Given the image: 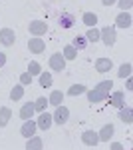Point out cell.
Wrapping results in <instances>:
<instances>
[{"mask_svg": "<svg viewBox=\"0 0 133 150\" xmlns=\"http://www.w3.org/2000/svg\"><path fill=\"white\" fill-rule=\"evenodd\" d=\"M100 40L105 46H113L115 40H117V32H115V26H105L100 30Z\"/></svg>", "mask_w": 133, "mask_h": 150, "instance_id": "cell-1", "label": "cell"}, {"mask_svg": "<svg viewBox=\"0 0 133 150\" xmlns=\"http://www.w3.org/2000/svg\"><path fill=\"white\" fill-rule=\"evenodd\" d=\"M68 118H70V110H68L64 104H58V106H56V112L52 114V120H54L56 124L62 126V124H66V122H68Z\"/></svg>", "mask_w": 133, "mask_h": 150, "instance_id": "cell-2", "label": "cell"}, {"mask_svg": "<svg viewBox=\"0 0 133 150\" xmlns=\"http://www.w3.org/2000/svg\"><path fill=\"white\" fill-rule=\"evenodd\" d=\"M50 68L56 70V72H62L66 68V58L62 56V52H56V54L50 56Z\"/></svg>", "mask_w": 133, "mask_h": 150, "instance_id": "cell-3", "label": "cell"}, {"mask_svg": "<svg viewBox=\"0 0 133 150\" xmlns=\"http://www.w3.org/2000/svg\"><path fill=\"white\" fill-rule=\"evenodd\" d=\"M28 32H32L34 36H42L48 32V24L44 20H32L30 26H28Z\"/></svg>", "mask_w": 133, "mask_h": 150, "instance_id": "cell-4", "label": "cell"}, {"mask_svg": "<svg viewBox=\"0 0 133 150\" xmlns=\"http://www.w3.org/2000/svg\"><path fill=\"white\" fill-rule=\"evenodd\" d=\"M38 130V124H36V120H32V118H28V120H24L22 128H20V134H22L24 138H30V136H34V132Z\"/></svg>", "mask_w": 133, "mask_h": 150, "instance_id": "cell-5", "label": "cell"}, {"mask_svg": "<svg viewBox=\"0 0 133 150\" xmlns=\"http://www.w3.org/2000/svg\"><path fill=\"white\" fill-rule=\"evenodd\" d=\"M16 42V34H14V30L12 28H2L0 30V44H4V46H12Z\"/></svg>", "mask_w": 133, "mask_h": 150, "instance_id": "cell-6", "label": "cell"}, {"mask_svg": "<svg viewBox=\"0 0 133 150\" xmlns=\"http://www.w3.org/2000/svg\"><path fill=\"white\" fill-rule=\"evenodd\" d=\"M88 100L91 104L93 102H101V100H105V98H107V96H109V92H107V90H101V88H93V90H88Z\"/></svg>", "mask_w": 133, "mask_h": 150, "instance_id": "cell-7", "label": "cell"}, {"mask_svg": "<svg viewBox=\"0 0 133 150\" xmlns=\"http://www.w3.org/2000/svg\"><path fill=\"white\" fill-rule=\"evenodd\" d=\"M52 114L50 112H40V116H38V120H36V124H38V128L40 130H48V128H52Z\"/></svg>", "mask_w": 133, "mask_h": 150, "instance_id": "cell-8", "label": "cell"}, {"mask_svg": "<svg viewBox=\"0 0 133 150\" xmlns=\"http://www.w3.org/2000/svg\"><path fill=\"white\" fill-rule=\"evenodd\" d=\"M133 24V18L131 14L127 10H121V14H117V18H115V26H119V28H129Z\"/></svg>", "mask_w": 133, "mask_h": 150, "instance_id": "cell-9", "label": "cell"}, {"mask_svg": "<svg viewBox=\"0 0 133 150\" xmlns=\"http://www.w3.org/2000/svg\"><path fill=\"white\" fill-rule=\"evenodd\" d=\"M81 142H84L86 146H89V148L97 146V142H100V138H97V132H93V130H86V132L81 134Z\"/></svg>", "mask_w": 133, "mask_h": 150, "instance_id": "cell-10", "label": "cell"}, {"mask_svg": "<svg viewBox=\"0 0 133 150\" xmlns=\"http://www.w3.org/2000/svg\"><path fill=\"white\" fill-rule=\"evenodd\" d=\"M113 68V60L111 58H97L95 60V70L100 72V74H105V72H109Z\"/></svg>", "mask_w": 133, "mask_h": 150, "instance_id": "cell-11", "label": "cell"}, {"mask_svg": "<svg viewBox=\"0 0 133 150\" xmlns=\"http://www.w3.org/2000/svg\"><path fill=\"white\" fill-rule=\"evenodd\" d=\"M28 48H30L32 54H42L44 48H46V44H44V40H42L40 36H36V38H32V40L28 42Z\"/></svg>", "mask_w": 133, "mask_h": 150, "instance_id": "cell-12", "label": "cell"}, {"mask_svg": "<svg viewBox=\"0 0 133 150\" xmlns=\"http://www.w3.org/2000/svg\"><path fill=\"white\" fill-rule=\"evenodd\" d=\"M58 24H60L62 28H74V24H76V16L70 14V12H64V14L58 18Z\"/></svg>", "mask_w": 133, "mask_h": 150, "instance_id": "cell-13", "label": "cell"}, {"mask_svg": "<svg viewBox=\"0 0 133 150\" xmlns=\"http://www.w3.org/2000/svg\"><path fill=\"white\" fill-rule=\"evenodd\" d=\"M109 104L113 106V108H121V106H125V96H123V92L121 90H117V92H113L109 96Z\"/></svg>", "mask_w": 133, "mask_h": 150, "instance_id": "cell-14", "label": "cell"}, {"mask_svg": "<svg viewBox=\"0 0 133 150\" xmlns=\"http://www.w3.org/2000/svg\"><path fill=\"white\" fill-rule=\"evenodd\" d=\"M113 132H115V126H113V124H105V126L100 130V134H97L100 142H109V138L113 136Z\"/></svg>", "mask_w": 133, "mask_h": 150, "instance_id": "cell-15", "label": "cell"}, {"mask_svg": "<svg viewBox=\"0 0 133 150\" xmlns=\"http://www.w3.org/2000/svg\"><path fill=\"white\" fill-rule=\"evenodd\" d=\"M10 118H12V110L8 106H2V108H0V128L6 126V124L10 122Z\"/></svg>", "mask_w": 133, "mask_h": 150, "instance_id": "cell-16", "label": "cell"}, {"mask_svg": "<svg viewBox=\"0 0 133 150\" xmlns=\"http://www.w3.org/2000/svg\"><path fill=\"white\" fill-rule=\"evenodd\" d=\"M34 102H28V104H24L22 106V110H20V118L22 120H28V118H32L34 116Z\"/></svg>", "mask_w": 133, "mask_h": 150, "instance_id": "cell-17", "label": "cell"}, {"mask_svg": "<svg viewBox=\"0 0 133 150\" xmlns=\"http://www.w3.org/2000/svg\"><path fill=\"white\" fill-rule=\"evenodd\" d=\"M42 146H44V142H42V138H38V136H30L28 142H26V148L28 150H40Z\"/></svg>", "mask_w": 133, "mask_h": 150, "instance_id": "cell-18", "label": "cell"}, {"mask_svg": "<svg viewBox=\"0 0 133 150\" xmlns=\"http://www.w3.org/2000/svg\"><path fill=\"white\" fill-rule=\"evenodd\" d=\"M72 46L76 48V50H84V48H88V38H86L84 34H78L76 38H74Z\"/></svg>", "mask_w": 133, "mask_h": 150, "instance_id": "cell-19", "label": "cell"}, {"mask_svg": "<svg viewBox=\"0 0 133 150\" xmlns=\"http://www.w3.org/2000/svg\"><path fill=\"white\" fill-rule=\"evenodd\" d=\"M84 36L88 38V42H93V44H95V42L100 40V30H97L95 26H89V28H88V32H86Z\"/></svg>", "mask_w": 133, "mask_h": 150, "instance_id": "cell-20", "label": "cell"}, {"mask_svg": "<svg viewBox=\"0 0 133 150\" xmlns=\"http://www.w3.org/2000/svg\"><path fill=\"white\" fill-rule=\"evenodd\" d=\"M86 92H88V88L84 84H74V86L68 88V96H79V94H86Z\"/></svg>", "mask_w": 133, "mask_h": 150, "instance_id": "cell-21", "label": "cell"}, {"mask_svg": "<svg viewBox=\"0 0 133 150\" xmlns=\"http://www.w3.org/2000/svg\"><path fill=\"white\" fill-rule=\"evenodd\" d=\"M119 118H121L125 124H131V122H133L131 108H125V106H121V108H119Z\"/></svg>", "mask_w": 133, "mask_h": 150, "instance_id": "cell-22", "label": "cell"}, {"mask_svg": "<svg viewBox=\"0 0 133 150\" xmlns=\"http://www.w3.org/2000/svg\"><path fill=\"white\" fill-rule=\"evenodd\" d=\"M22 96H24V86H22V84H16V86L10 90V100L16 102V100H20Z\"/></svg>", "mask_w": 133, "mask_h": 150, "instance_id": "cell-23", "label": "cell"}, {"mask_svg": "<svg viewBox=\"0 0 133 150\" xmlns=\"http://www.w3.org/2000/svg\"><path fill=\"white\" fill-rule=\"evenodd\" d=\"M84 24H86V26H95V24H97V14H95V12H86V14H84Z\"/></svg>", "mask_w": 133, "mask_h": 150, "instance_id": "cell-24", "label": "cell"}, {"mask_svg": "<svg viewBox=\"0 0 133 150\" xmlns=\"http://www.w3.org/2000/svg\"><path fill=\"white\" fill-rule=\"evenodd\" d=\"M38 76H40V84H42V88H50V86H52V74H50V72H40V74H38Z\"/></svg>", "mask_w": 133, "mask_h": 150, "instance_id": "cell-25", "label": "cell"}, {"mask_svg": "<svg viewBox=\"0 0 133 150\" xmlns=\"http://www.w3.org/2000/svg\"><path fill=\"white\" fill-rule=\"evenodd\" d=\"M62 56L66 58V60H74V58L78 56V50L72 46V44H68V46H64V52H62Z\"/></svg>", "mask_w": 133, "mask_h": 150, "instance_id": "cell-26", "label": "cell"}, {"mask_svg": "<svg viewBox=\"0 0 133 150\" xmlns=\"http://www.w3.org/2000/svg\"><path fill=\"white\" fill-rule=\"evenodd\" d=\"M62 100H64V94L60 92V90H54V92L50 94V98H48V104L58 106V104H62Z\"/></svg>", "mask_w": 133, "mask_h": 150, "instance_id": "cell-27", "label": "cell"}, {"mask_svg": "<svg viewBox=\"0 0 133 150\" xmlns=\"http://www.w3.org/2000/svg\"><path fill=\"white\" fill-rule=\"evenodd\" d=\"M46 106H48V100H46V96H40V98L34 102V110H36V112H44Z\"/></svg>", "mask_w": 133, "mask_h": 150, "instance_id": "cell-28", "label": "cell"}, {"mask_svg": "<svg viewBox=\"0 0 133 150\" xmlns=\"http://www.w3.org/2000/svg\"><path fill=\"white\" fill-rule=\"evenodd\" d=\"M119 78H127V76H131V62H125L121 64V68H119Z\"/></svg>", "mask_w": 133, "mask_h": 150, "instance_id": "cell-29", "label": "cell"}, {"mask_svg": "<svg viewBox=\"0 0 133 150\" xmlns=\"http://www.w3.org/2000/svg\"><path fill=\"white\" fill-rule=\"evenodd\" d=\"M40 72H42V66H40L38 62H30V64H28V74H30V76H38Z\"/></svg>", "mask_w": 133, "mask_h": 150, "instance_id": "cell-30", "label": "cell"}, {"mask_svg": "<svg viewBox=\"0 0 133 150\" xmlns=\"http://www.w3.org/2000/svg\"><path fill=\"white\" fill-rule=\"evenodd\" d=\"M18 80H20V84H22V86H28V84L32 82V76H30L28 72H24V74H20V78H18Z\"/></svg>", "mask_w": 133, "mask_h": 150, "instance_id": "cell-31", "label": "cell"}, {"mask_svg": "<svg viewBox=\"0 0 133 150\" xmlns=\"http://www.w3.org/2000/svg\"><path fill=\"white\" fill-rule=\"evenodd\" d=\"M117 4H119L121 10H129V8L133 6V0H117Z\"/></svg>", "mask_w": 133, "mask_h": 150, "instance_id": "cell-32", "label": "cell"}, {"mask_svg": "<svg viewBox=\"0 0 133 150\" xmlns=\"http://www.w3.org/2000/svg\"><path fill=\"white\" fill-rule=\"evenodd\" d=\"M125 88H127V90H133V82H131V76H127V78H125Z\"/></svg>", "mask_w": 133, "mask_h": 150, "instance_id": "cell-33", "label": "cell"}, {"mask_svg": "<svg viewBox=\"0 0 133 150\" xmlns=\"http://www.w3.org/2000/svg\"><path fill=\"white\" fill-rule=\"evenodd\" d=\"M4 64H6V54H4V52H0V68H2Z\"/></svg>", "mask_w": 133, "mask_h": 150, "instance_id": "cell-34", "label": "cell"}, {"mask_svg": "<svg viewBox=\"0 0 133 150\" xmlns=\"http://www.w3.org/2000/svg\"><path fill=\"white\" fill-rule=\"evenodd\" d=\"M101 2H103V6H113L117 0H101Z\"/></svg>", "mask_w": 133, "mask_h": 150, "instance_id": "cell-35", "label": "cell"}, {"mask_svg": "<svg viewBox=\"0 0 133 150\" xmlns=\"http://www.w3.org/2000/svg\"><path fill=\"white\" fill-rule=\"evenodd\" d=\"M111 148H113V150H121V148H123V144H119V142H115V144H111Z\"/></svg>", "mask_w": 133, "mask_h": 150, "instance_id": "cell-36", "label": "cell"}]
</instances>
